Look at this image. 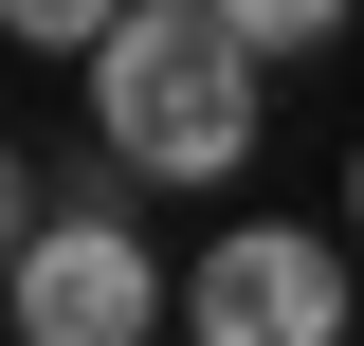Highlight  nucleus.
Masks as SVG:
<instances>
[{
  "mask_svg": "<svg viewBox=\"0 0 364 346\" xmlns=\"http://www.w3.org/2000/svg\"><path fill=\"white\" fill-rule=\"evenodd\" d=\"M146 346H164V328H146ZM182 346H200V328H182Z\"/></svg>",
  "mask_w": 364,
  "mask_h": 346,
  "instance_id": "7",
  "label": "nucleus"
},
{
  "mask_svg": "<svg viewBox=\"0 0 364 346\" xmlns=\"http://www.w3.org/2000/svg\"><path fill=\"white\" fill-rule=\"evenodd\" d=\"M219 19H237V37H255V55H273V73H291V55H328V37H346L364 0H219Z\"/></svg>",
  "mask_w": 364,
  "mask_h": 346,
  "instance_id": "4",
  "label": "nucleus"
},
{
  "mask_svg": "<svg viewBox=\"0 0 364 346\" xmlns=\"http://www.w3.org/2000/svg\"><path fill=\"white\" fill-rule=\"evenodd\" d=\"M182 328L200 346H346V256L291 237V219H237L219 256L182 273Z\"/></svg>",
  "mask_w": 364,
  "mask_h": 346,
  "instance_id": "3",
  "label": "nucleus"
},
{
  "mask_svg": "<svg viewBox=\"0 0 364 346\" xmlns=\"http://www.w3.org/2000/svg\"><path fill=\"white\" fill-rule=\"evenodd\" d=\"M164 328V273L109 201H73L55 164H18V346H146Z\"/></svg>",
  "mask_w": 364,
  "mask_h": 346,
  "instance_id": "2",
  "label": "nucleus"
},
{
  "mask_svg": "<svg viewBox=\"0 0 364 346\" xmlns=\"http://www.w3.org/2000/svg\"><path fill=\"white\" fill-rule=\"evenodd\" d=\"M0 19H18V37H37V55H91V37H109V19H128V0H0Z\"/></svg>",
  "mask_w": 364,
  "mask_h": 346,
  "instance_id": "5",
  "label": "nucleus"
},
{
  "mask_svg": "<svg viewBox=\"0 0 364 346\" xmlns=\"http://www.w3.org/2000/svg\"><path fill=\"white\" fill-rule=\"evenodd\" d=\"M346 219H364V164H346Z\"/></svg>",
  "mask_w": 364,
  "mask_h": 346,
  "instance_id": "6",
  "label": "nucleus"
},
{
  "mask_svg": "<svg viewBox=\"0 0 364 346\" xmlns=\"http://www.w3.org/2000/svg\"><path fill=\"white\" fill-rule=\"evenodd\" d=\"M255 110H273V55L219 0H128L91 37V146L128 182H237L255 164Z\"/></svg>",
  "mask_w": 364,
  "mask_h": 346,
  "instance_id": "1",
  "label": "nucleus"
}]
</instances>
